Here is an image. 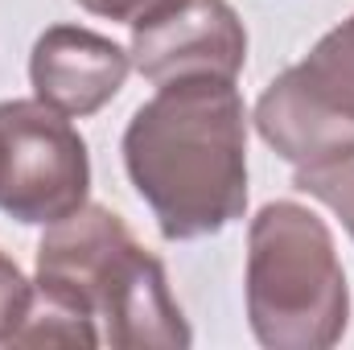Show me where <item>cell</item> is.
<instances>
[{
    "label": "cell",
    "instance_id": "1",
    "mask_svg": "<svg viewBox=\"0 0 354 350\" xmlns=\"http://www.w3.org/2000/svg\"><path fill=\"white\" fill-rule=\"evenodd\" d=\"M181 350L194 342L169 293L165 264L136 243L128 223L83 202L46 227L25 326L12 347Z\"/></svg>",
    "mask_w": 354,
    "mask_h": 350
},
{
    "label": "cell",
    "instance_id": "2",
    "mask_svg": "<svg viewBox=\"0 0 354 350\" xmlns=\"http://www.w3.org/2000/svg\"><path fill=\"white\" fill-rule=\"evenodd\" d=\"M124 169L174 243L235 223L248 206V111L235 79L157 87L124 128Z\"/></svg>",
    "mask_w": 354,
    "mask_h": 350
},
{
    "label": "cell",
    "instance_id": "3",
    "mask_svg": "<svg viewBox=\"0 0 354 350\" xmlns=\"http://www.w3.org/2000/svg\"><path fill=\"white\" fill-rule=\"evenodd\" d=\"M248 317L268 350H330L351 322V288L330 227L301 202H268L248 231Z\"/></svg>",
    "mask_w": 354,
    "mask_h": 350
},
{
    "label": "cell",
    "instance_id": "4",
    "mask_svg": "<svg viewBox=\"0 0 354 350\" xmlns=\"http://www.w3.org/2000/svg\"><path fill=\"white\" fill-rule=\"evenodd\" d=\"M91 190L87 140L71 116L33 99L0 103V210L25 227L75 214Z\"/></svg>",
    "mask_w": 354,
    "mask_h": 350
},
{
    "label": "cell",
    "instance_id": "5",
    "mask_svg": "<svg viewBox=\"0 0 354 350\" xmlns=\"http://www.w3.org/2000/svg\"><path fill=\"white\" fill-rule=\"evenodd\" d=\"M128 54L153 87L177 79H235L248 62V29L227 0H165L132 25Z\"/></svg>",
    "mask_w": 354,
    "mask_h": 350
},
{
    "label": "cell",
    "instance_id": "6",
    "mask_svg": "<svg viewBox=\"0 0 354 350\" xmlns=\"http://www.w3.org/2000/svg\"><path fill=\"white\" fill-rule=\"evenodd\" d=\"M128 66L132 54L120 50L111 37L83 25H50L33 46L29 83L41 103L71 120H83L120 95Z\"/></svg>",
    "mask_w": 354,
    "mask_h": 350
},
{
    "label": "cell",
    "instance_id": "7",
    "mask_svg": "<svg viewBox=\"0 0 354 350\" xmlns=\"http://www.w3.org/2000/svg\"><path fill=\"white\" fill-rule=\"evenodd\" d=\"M284 79L301 91L317 111L354 132V17L330 29L305 62L288 66Z\"/></svg>",
    "mask_w": 354,
    "mask_h": 350
},
{
    "label": "cell",
    "instance_id": "8",
    "mask_svg": "<svg viewBox=\"0 0 354 350\" xmlns=\"http://www.w3.org/2000/svg\"><path fill=\"white\" fill-rule=\"evenodd\" d=\"M292 185L317 202H326L351 231L354 239V153L342 161H330V165H313V169H297Z\"/></svg>",
    "mask_w": 354,
    "mask_h": 350
},
{
    "label": "cell",
    "instance_id": "9",
    "mask_svg": "<svg viewBox=\"0 0 354 350\" xmlns=\"http://www.w3.org/2000/svg\"><path fill=\"white\" fill-rule=\"evenodd\" d=\"M29 305H33V284L25 280L12 256L0 252V347H12L17 330L29 317Z\"/></svg>",
    "mask_w": 354,
    "mask_h": 350
},
{
    "label": "cell",
    "instance_id": "10",
    "mask_svg": "<svg viewBox=\"0 0 354 350\" xmlns=\"http://www.w3.org/2000/svg\"><path fill=\"white\" fill-rule=\"evenodd\" d=\"M91 17H107V21H124V25H136L140 17L157 12L165 0H79Z\"/></svg>",
    "mask_w": 354,
    "mask_h": 350
}]
</instances>
